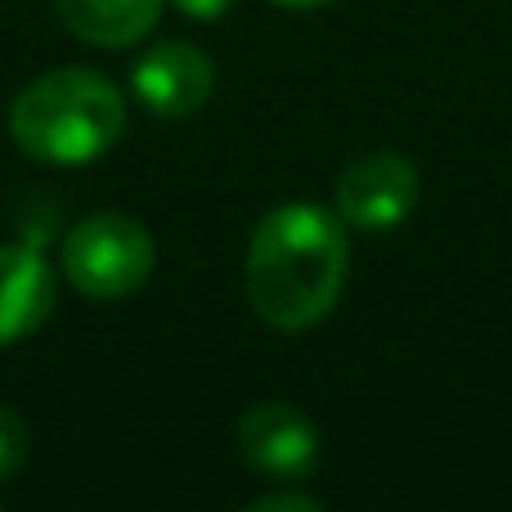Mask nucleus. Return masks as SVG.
I'll return each instance as SVG.
<instances>
[{
	"label": "nucleus",
	"instance_id": "nucleus-1",
	"mask_svg": "<svg viewBox=\"0 0 512 512\" xmlns=\"http://www.w3.org/2000/svg\"><path fill=\"white\" fill-rule=\"evenodd\" d=\"M346 256L342 216L315 203L274 207L256 225L243 270L252 310L279 333L315 328L346 288Z\"/></svg>",
	"mask_w": 512,
	"mask_h": 512
},
{
	"label": "nucleus",
	"instance_id": "nucleus-2",
	"mask_svg": "<svg viewBox=\"0 0 512 512\" xmlns=\"http://www.w3.org/2000/svg\"><path fill=\"white\" fill-rule=\"evenodd\" d=\"M126 126L122 90L90 68H59L36 77L9 104V135L32 162L86 167L104 158Z\"/></svg>",
	"mask_w": 512,
	"mask_h": 512
},
{
	"label": "nucleus",
	"instance_id": "nucleus-3",
	"mask_svg": "<svg viewBox=\"0 0 512 512\" xmlns=\"http://www.w3.org/2000/svg\"><path fill=\"white\" fill-rule=\"evenodd\" d=\"M63 274L90 301H122L153 274V239L135 216L99 212L63 239Z\"/></svg>",
	"mask_w": 512,
	"mask_h": 512
},
{
	"label": "nucleus",
	"instance_id": "nucleus-4",
	"mask_svg": "<svg viewBox=\"0 0 512 512\" xmlns=\"http://www.w3.org/2000/svg\"><path fill=\"white\" fill-rule=\"evenodd\" d=\"M337 216L355 230H396L418 203V167L391 149L364 153L337 176Z\"/></svg>",
	"mask_w": 512,
	"mask_h": 512
},
{
	"label": "nucleus",
	"instance_id": "nucleus-5",
	"mask_svg": "<svg viewBox=\"0 0 512 512\" xmlns=\"http://www.w3.org/2000/svg\"><path fill=\"white\" fill-rule=\"evenodd\" d=\"M239 450L252 472L270 481H301L319 463V432L297 405L265 400L239 418Z\"/></svg>",
	"mask_w": 512,
	"mask_h": 512
},
{
	"label": "nucleus",
	"instance_id": "nucleus-6",
	"mask_svg": "<svg viewBox=\"0 0 512 512\" xmlns=\"http://www.w3.org/2000/svg\"><path fill=\"white\" fill-rule=\"evenodd\" d=\"M131 86L140 104L158 117H189L212 99L216 68L198 45L189 41H162L140 54L131 68Z\"/></svg>",
	"mask_w": 512,
	"mask_h": 512
},
{
	"label": "nucleus",
	"instance_id": "nucleus-7",
	"mask_svg": "<svg viewBox=\"0 0 512 512\" xmlns=\"http://www.w3.org/2000/svg\"><path fill=\"white\" fill-rule=\"evenodd\" d=\"M54 310V270L36 248L0 243V346L32 337Z\"/></svg>",
	"mask_w": 512,
	"mask_h": 512
},
{
	"label": "nucleus",
	"instance_id": "nucleus-8",
	"mask_svg": "<svg viewBox=\"0 0 512 512\" xmlns=\"http://www.w3.org/2000/svg\"><path fill=\"white\" fill-rule=\"evenodd\" d=\"M63 27L99 50H126L144 41L162 18V0H54Z\"/></svg>",
	"mask_w": 512,
	"mask_h": 512
},
{
	"label": "nucleus",
	"instance_id": "nucleus-9",
	"mask_svg": "<svg viewBox=\"0 0 512 512\" xmlns=\"http://www.w3.org/2000/svg\"><path fill=\"white\" fill-rule=\"evenodd\" d=\"M27 459V423L0 405V481H9Z\"/></svg>",
	"mask_w": 512,
	"mask_h": 512
},
{
	"label": "nucleus",
	"instance_id": "nucleus-10",
	"mask_svg": "<svg viewBox=\"0 0 512 512\" xmlns=\"http://www.w3.org/2000/svg\"><path fill=\"white\" fill-rule=\"evenodd\" d=\"M279 508H288V512H319L324 504H319L315 495H261V499H252V512H279Z\"/></svg>",
	"mask_w": 512,
	"mask_h": 512
},
{
	"label": "nucleus",
	"instance_id": "nucleus-11",
	"mask_svg": "<svg viewBox=\"0 0 512 512\" xmlns=\"http://www.w3.org/2000/svg\"><path fill=\"white\" fill-rule=\"evenodd\" d=\"M171 5H176L180 14H189V18H203V23H212V18L230 14L234 0H171Z\"/></svg>",
	"mask_w": 512,
	"mask_h": 512
},
{
	"label": "nucleus",
	"instance_id": "nucleus-12",
	"mask_svg": "<svg viewBox=\"0 0 512 512\" xmlns=\"http://www.w3.org/2000/svg\"><path fill=\"white\" fill-rule=\"evenodd\" d=\"M274 5H283V9H319V5H328V0H274Z\"/></svg>",
	"mask_w": 512,
	"mask_h": 512
}]
</instances>
